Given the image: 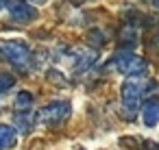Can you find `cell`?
<instances>
[{"label":"cell","instance_id":"obj_5","mask_svg":"<svg viewBox=\"0 0 159 150\" xmlns=\"http://www.w3.org/2000/svg\"><path fill=\"white\" fill-rule=\"evenodd\" d=\"M142 122L146 128H152L159 124V98H148L142 104Z\"/></svg>","mask_w":159,"mask_h":150},{"label":"cell","instance_id":"obj_2","mask_svg":"<svg viewBox=\"0 0 159 150\" xmlns=\"http://www.w3.org/2000/svg\"><path fill=\"white\" fill-rule=\"evenodd\" d=\"M0 55H2L9 63H13L16 68H29L31 63V48L24 42L18 39H7V42H0Z\"/></svg>","mask_w":159,"mask_h":150},{"label":"cell","instance_id":"obj_1","mask_svg":"<svg viewBox=\"0 0 159 150\" xmlns=\"http://www.w3.org/2000/svg\"><path fill=\"white\" fill-rule=\"evenodd\" d=\"M111 63H113V68H116L120 74L133 76V78H135V76H144V74L148 72L146 59H142V57H137L135 52H129V50H122V52L113 55Z\"/></svg>","mask_w":159,"mask_h":150},{"label":"cell","instance_id":"obj_4","mask_svg":"<svg viewBox=\"0 0 159 150\" xmlns=\"http://www.w3.org/2000/svg\"><path fill=\"white\" fill-rule=\"evenodd\" d=\"M70 111H72V104L66 102V100L50 102L39 111V122H44L48 126H57V124H61L70 117Z\"/></svg>","mask_w":159,"mask_h":150},{"label":"cell","instance_id":"obj_14","mask_svg":"<svg viewBox=\"0 0 159 150\" xmlns=\"http://www.w3.org/2000/svg\"><path fill=\"white\" fill-rule=\"evenodd\" d=\"M152 150H159V146H155V148H152Z\"/></svg>","mask_w":159,"mask_h":150},{"label":"cell","instance_id":"obj_3","mask_svg":"<svg viewBox=\"0 0 159 150\" xmlns=\"http://www.w3.org/2000/svg\"><path fill=\"white\" fill-rule=\"evenodd\" d=\"M120 94H122V109L126 111V117L133 120V115L139 107V98L144 94V85H139L135 81H124Z\"/></svg>","mask_w":159,"mask_h":150},{"label":"cell","instance_id":"obj_8","mask_svg":"<svg viewBox=\"0 0 159 150\" xmlns=\"http://www.w3.org/2000/svg\"><path fill=\"white\" fill-rule=\"evenodd\" d=\"M33 122H35V115H33V111H18L16 113V126L22 130V133H26V130H31L33 128Z\"/></svg>","mask_w":159,"mask_h":150},{"label":"cell","instance_id":"obj_10","mask_svg":"<svg viewBox=\"0 0 159 150\" xmlns=\"http://www.w3.org/2000/svg\"><path fill=\"white\" fill-rule=\"evenodd\" d=\"M13 85H16V78L11 74H0V96H2L5 91H9Z\"/></svg>","mask_w":159,"mask_h":150},{"label":"cell","instance_id":"obj_13","mask_svg":"<svg viewBox=\"0 0 159 150\" xmlns=\"http://www.w3.org/2000/svg\"><path fill=\"white\" fill-rule=\"evenodd\" d=\"M152 5H155V7H157V9H159V0H152Z\"/></svg>","mask_w":159,"mask_h":150},{"label":"cell","instance_id":"obj_11","mask_svg":"<svg viewBox=\"0 0 159 150\" xmlns=\"http://www.w3.org/2000/svg\"><path fill=\"white\" fill-rule=\"evenodd\" d=\"M7 5V0H0V11H2V7Z\"/></svg>","mask_w":159,"mask_h":150},{"label":"cell","instance_id":"obj_7","mask_svg":"<svg viewBox=\"0 0 159 150\" xmlns=\"http://www.w3.org/2000/svg\"><path fill=\"white\" fill-rule=\"evenodd\" d=\"M18 141V133L13 126H7V124H0V150H7V148H13Z\"/></svg>","mask_w":159,"mask_h":150},{"label":"cell","instance_id":"obj_9","mask_svg":"<svg viewBox=\"0 0 159 150\" xmlns=\"http://www.w3.org/2000/svg\"><path fill=\"white\" fill-rule=\"evenodd\" d=\"M31 104H33V94H31V91H20L18 98H16V109L26 111Z\"/></svg>","mask_w":159,"mask_h":150},{"label":"cell","instance_id":"obj_12","mask_svg":"<svg viewBox=\"0 0 159 150\" xmlns=\"http://www.w3.org/2000/svg\"><path fill=\"white\" fill-rule=\"evenodd\" d=\"M33 2H35V5H42V2H46V0H33Z\"/></svg>","mask_w":159,"mask_h":150},{"label":"cell","instance_id":"obj_6","mask_svg":"<svg viewBox=\"0 0 159 150\" xmlns=\"http://www.w3.org/2000/svg\"><path fill=\"white\" fill-rule=\"evenodd\" d=\"M9 13H11V18H13L16 22H22V24L33 22V20L37 18L35 7H31V5H26V2H11Z\"/></svg>","mask_w":159,"mask_h":150}]
</instances>
